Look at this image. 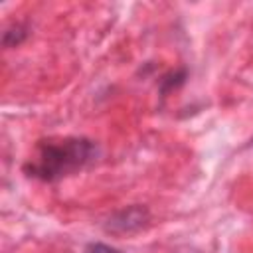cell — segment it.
Here are the masks:
<instances>
[{
	"label": "cell",
	"mask_w": 253,
	"mask_h": 253,
	"mask_svg": "<svg viewBox=\"0 0 253 253\" xmlns=\"http://www.w3.org/2000/svg\"><path fill=\"white\" fill-rule=\"evenodd\" d=\"M97 154L95 142L89 138H49L42 140L36 148V154L24 166L28 176L53 182L67 174L81 170L87 162H91Z\"/></svg>",
	"instance_id": "1"
},
{
	"label": "cell",
	"mask_w": 253,
	"mask_h": 253,
	"mask_svg": "<svg viewBox=\"0 0 253 253\" xmlns=\"http://www.w3.org/2000/svg\"><path fill=\"white\" fill-rule=\"evenodd\" d=\"M85 253H123V251H119L111 245H105V243H91V245H87Z\"/></svg>",
	"instance_id": "2"
},
{
	"label": "cell",
	"mask_w": 253,
	"mask_h": 253,
	"mask_svg": "<svg viewBox=\"0 0 253 253\" xmlns=\"http://www.w3.org/2000/svg\"><path fill=\"white\" fill-rule=\"evenodd\" d=\"M8 32L12 34L14 30H8ZM10 34H4V43H6V45L10 43ZM24 38H26V30H24L22 26H18V30H16V40H18V43H20V42H22Z\"/></svg>",
	"instance_id": "3"
}]
</instances>
